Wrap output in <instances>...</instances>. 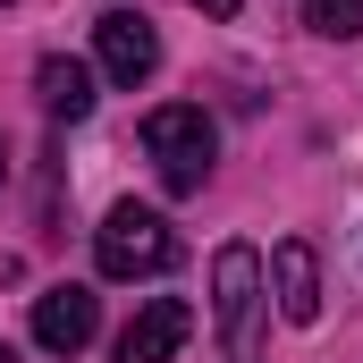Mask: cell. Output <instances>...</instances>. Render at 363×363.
Here are the masks:
<instances>
[{"label":"cell","instance_id":"30bf717a","mask_svg":"<svg viewBox=\"0 0 363 363\" xmlns=\"http://www.w3.org/2000/svg\"><path fill=\"white\" fill-rule=\"evenodd\" d=\"M194 9H203V17H237L245 0H194Z\"/></svg>","mask_w":363,"mask_h":363},{"label":"cell","instance_id":"8992f818","mask_svg":"<svg viewBox=\"0 0 363 363\" xmlns=\"http://www.w3.org/2000/svg\"><path fill=\"white\" fill-rule=\"evenodd\" d=\"M271 296H279V321H296V330H313L321 321V254L304 245V237H287V245H271Z\"/></svg>","mask_w":363,"mask_h":363},{"label":"cell","instance_id":"52a82bcc","mask_svg":"<svg viewBox=\"0 0 363 363\" xmlns=\"http://www.w3.org/2000/svg\"><path fill=\"white\" fill-rule=\"evenodd\" d=\"M194 338V304H178V296H152L127 330H118V363H169Z\"/></svg>","mask_w":363,"mask_h":363},{"label":"cell","instance_id":"6da1fadb","mask_svg":"<svg viewBox=\"0 0 363 363\" xmlns=\"http://www.w3.org/2000/svg\"><path fill=\"white\" fill-rule=\"evenodd\" d=\"M262 304H271L262 254H254V245H220V254H211V313H220L228 363H254V347H262Z\"/></svg>","mask_w":363,"mask_h":363},{"label":"cell","instance_id":"4fadbf2b","mask_svg":"<svg viewBox=\"0 0 363 363\" xmlns=\"http://www.w3.org/2000/svg\"><path fill=\"white\" fill-rule=\"evenodd\" d=\"M0 9H9V0H0Z\"/></svg>","mask_w":363,"mask_h":363},{"label":"cell","instance_id":"5b68a950","mask_svg":"<svg viewBox=\"0 0 363 363\" xmlns=\"http://www.w3.org/2000/svg\"><path fill=\"white\" fill-rule=\"evenodd\" d=\"M101 330V296L93 287H43L34 296V347L43 355H85Z\"/></svg>","mask_w":363,"mask_h":363},{"label":"cell","instance_id":"3957f363","mask_svg":"<svg viewBox=\"0 0 363 363\" xmlns=\"http://www.w3.org/2000/svg\"><path fill=\"white\" fill-rule=\"evenodd\" d=\"M144 152H152V169H161L169 194H203L220 135H211V118H203L194 101H169V110H152V118H144Z\"/></svg>","mask_w":363,"mask_h":363},{"label":"cell","instance_id":"ba28073f","mask_svg":"<svg viewBox=\"0 0 363 363\" xmlns=\"http://www.w3.org/2000/svg\"><path fill=\"white\" fill-rule=\"evenodd\" d=\"M34 85H43V110H51V118H85L93 110V68L85 60H60V51H51V60L34 68Z\"/></svg>","mask_w":363,"mask_h":363},{"label":"cell","instance_id":"8fae6325","mask_svg":"<svg viewBox=\"0 0 363 363\" xmlns=\"http://www.w3.org/2000/svg\"><path fill=\"white\" fill-rule=\"evenodd\" d=\"M0 178H9V144H0Z\"/></svg>","mask_w":363,"mask_h":363},{"label":"cell","instance_id":"7a4b0ae2","mask_svg":"<svg viewBox=\"0 0 363 363\" xmlns=\"http://www.w3.org/2000/svg\"><path fill=\"white\" fill-rule=\"evenodd\" d=\"M93 262H101V279H161L178 262V228L152 203H118L93 237Z\"/></svg>","mask_w":363,"mask_h":363},{"label":"cell","instance_id":"9c48e42d","mask_svg":"<svg viewBox=\"0 0 363 363\" xmlns=\"http://www.w3.org/2000/svg\"><path fill=\"white\" fill-rule=\"evenodd\" d=\"M304 26L321 43H355L363 34V0H304Z\"/></svg>","mask_w":363,"mask_h":363},{"label":"cell","instance_id":"7c38bea8","mask_svg":"<svg viewBox=\"0 0 363 363\" xmlns=\"http://www.w3.org/2000/svg\"><path fill=\"white\" fill-rule=\"evenodd\" d=\"M0 363H17V355H9V347H0Z\"/></svg>","mask_w":363,"mask_h":363},{"label":"cell","instance_id":"277c9868","mask_svg":"<svg viewBox=\"0 0 363 363\" xmlns=\"http://www.w3.org/2000/svg\"><path fill=\"white\" fill-rule=\"evenodd\" d=\"M93 60H101L110 85H144V77L161 68L152 17H144V9H101V17H93Z\"/></svg>","mask_w":363,"mask_h":363}]
</instances>
